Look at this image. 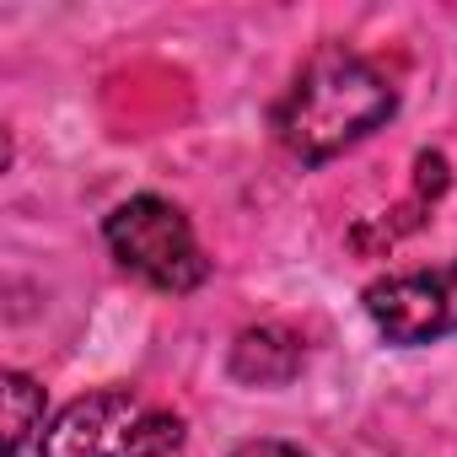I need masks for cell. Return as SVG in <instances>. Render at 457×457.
<instances>
[{"label":"cell","instance_id":"obj_3","mask_svg":"<svg viewBox=\"0 0 457 457\" xmlns=\"http://www.w3.org/2000/svg\"><path fill=\"white\" fill-rule=\"evenodd\" d=\"M103 243L124 275L162 296H188L210 280V259L194 237L188 215L162 199V194H129L108 210L103 220Z\"/></svg>","mask_w":457,"mask_h":457},{"label":"cell","instance_id":"obj_2","mask_svg":"<svg viewBox=\"0 0 457 457\" xmlns=\"http://www.w3.org/2000/svg\"><path fill=\"white\" fill-rule=\"evenodd\" d=\"M188 425L135 387H97L49 414L38 457H172Z\"/></svg>","mask_w":457,"mask_h":457},{"label":"cell","instance_id":"obj_4","mask_svg":"<svg viewBox=\"0 0 457 457\" xmlns=\"http://www.w3.org/2000/svg\"><path fill=\"white\" fill-rule=\"evenodd\" d=\"M371 328L398 345V350H420L436 339L457 334V259L436 264V270H403V275H382L366 286L361 296Z\"/></svg>","mask_w":457,"mask_h":457},{"label":"cell","instance_id":"obj_8","mask_svg":"<svg viewBox=\"0 0 457 457\" xmlns=\"http://www.w3.org/2000/svg\"><path fill=\"white\" fill-rule=\"evenodd\" d=\"M226 457H312V452L296 441H280V436H253V441H237Z\"/></svg>","mask_w":457,"mask_h":457},{"label":"cell","instance_id":"obj_6","mask_svg":"<svg viewBox=\"0 0 457 457\" xmlns=\"http://www.w3.org/2000/svg\"><path fill=\"white\" fill-rule=\"evenodd\" d=\"M302 366H307V339L286 323H248L226 355V371L243 387H286L302 377Z\"/></svg>","mask_w":457,"mask_h":457},{"label":"cell","instance_id":"obj_9","mask_svg":"<svg viewBox=\"0 0 457 457\" xmlns=\"http://www.w3.org/2000/svg\"><path fill=\"white\" fill-rule=\"evenodd\" d=\"M361 457H398V452H361Z\"/></svg>","mask_w":457,"mask_h":457},{"label":"cell","instance_id":"obj_7","mask_svg":"<svg viewBox=\"0 0 457 457\" xmlns=\"http://www.w3.org/2000/svg\"><path fill=\"white\" fill-rule=\"evenodd\" d=\"M0 409H6V436H0V452H6V457H22L28 441H44L49 398H44L38 377L6 366V371H0Z\"/></svg>","mask_w":457,"mask_h":457},{"label":"cell","instance_id":"obj_1","mask_svg":"<svg viewBox=\"0 0 457 457\" xmlns=\"http://www.w3.org/2000/svg\"><path fill=\"white\" fill-rule=\"evenodd\" d=\"M393 113H398V87L387 81V71L345 44H323L296 71L270 124H275V140L302 167H323L355 151L361 140H371Z\"/></svg>","mask_w":457,"mask_h":457},{"label":"cell","instance_id":"obj_5","mask_svg":"<svg viewBox=\"0 0 457 457\" xmlns=\"http://www.w3.org/2000/svg\"><path fill=\"white\" fill-rule=\"evenodd\" d=\"M446 188H452V162H446L441 151H420V156H414V194H409L403 204L382 210V215H366L355 232H350V248L366 253V259L398 248L409 232H420V226L430 220V210H436V199H441Z\"/></svg>","mask_w":457,"mask_h":457}]
</instances>
